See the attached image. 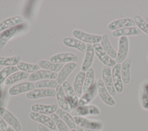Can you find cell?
I'll list each match as a JSON object with an SVG mask.
<instances>
[{"label":"cell","mask_w":148,"mask_h":131,"mask_svg":"<svg viewBox=\"0 0 148 131\" xmlns=\"http://www.w3.org/2000/svg\"><path fill=\"white\" fill-rule=\"evenodd\" d=\"M72 35L76 39L91 44L98 43L102 39V36L101 35L88 33L80 29H74L72 31Z\"/></svg>","instance_id":"obj_1"},{"label":"cell","mask_w":148,"mask_h":131,"mask_svg":"<svg viewBox=\"0 0 148 131\" xmlns=\"http://www.w3.org/2000/svg\"><path fill=\"white\" fill-rule=\"evenodd\" d=\"M73 119L76 124L80 127L93 130H101L103 124L99 121L92 120L83 117H74Z\"/></svg>","instance_id":"obj_2"},{"label":"cell","mask_w":148,"mask_h":131,"mask_svg":"<svg viewBox=\"0 0 148 131\" xmlns=\"http://www.w3.org/2000/svg\"><path fill=\"white\" fill-rule=\"evenodd\" d=\"M101 111L99 108L95 105L87 104L77 106L71 111L72 115L74 117H82L88 115H99Z\"/></svg>","instance_id":"obj_3"},{"label":"cell","mask_w":148,"mask_h":131,"mask_svg":"<svg viewBox=\"0 0 148 131\" xmlns=\"http://www.w3.org/2000/svg\"><path fill=\"white\" fill-rule=\"evenodd\" d=\"M94 53L99 60L105 66L109 67H113L117 63L116 61L112 58L102 48L99 43L94 44L92 45Z\"/></svg>","instance_id":"obj_4"},{"label":"cell","mask_w":148,"mask_h":131,"mask_svg":"<svg viewBox=\"0 0 148 131\" xmlns=\"http://www.w3.org/2000/svg\"><path fill=\"white\" fill-rule=\"evenodd\" d=\"M54 96H56V91L50 88H36L26 94V98L31 100Z\"/></svg>","instance_id":"obj_5"},{"label":"cell","mask_w":148,"mask_h":131,"mask_svg":"<svg viewBox=\"0 0 148 131\" xmlns=\"http://www.w3.org/2000/svg\"><path fill=\"white\" fill-rule=\"evenodd\" d=\"M129 49V42L127 36H121L119 39V48L117 53L116 62L120 63L124 62L127 58Z\"/></svg>","instance_id":"obj_6"},{"label":"cell","mask_w":148,"mask_h":131,"mask_svg":"<svg viewBox=\"0 0 148 131\" xmlns=\"http://www.w3.org/2000/svg\"><path fill=\"white\" fill-rule=\"evenodd\" d=\"M62 86L66 95L71 110H73L75 109L78 106L79 99L73 88V87H72L71 85L67 81H65L62 84Z\"/></svg>","instance_id":"obj_7"},{"label":"cell","mask_w":148,"mask_h":131,"mask_svg":"<svg viewBox=\"0 0 148 131\" xmlns=\"http://www.w3.org/2000/svg\"><path fill=\"white\" fill-rule=\"evenodd\" d=\"M0 116L15 131H21V126L20 122L10 111L0 107Z\"/></svg>","instance_id":"obj_8"},{"label":"cell","mask_w":148,"mask_h":131,"mask_svg":"<svg viewBox=\"0 0 148 131\" xmlns=\"http://www.w3.org/2000/svg\"><path fill=\"white\" fill-rule=\"evenodd\" d=\"M98 95L104 103L108 106H113L116 102L107 90L102 79L99 78L97 81Z\"/></svg>","instance_id":"obj_9"},{"label":"cell","mask_w":148,"mask_h":131,"mask_svg":"<svg viewBox=\"0 0 148 131\" xmlns=\"http://www.w3.org/2000/svg\"><path fill=\"white\" fill-rule=\"evenodd\" d=\"M102 78L107 90L110 95L112 96L115 95L117 92L113 84L112 71L110 67L105 66L103 68L102 70Z\"/></svg>","instance_id":"obj_10"},{"label":"cell","mask_w":148,"mask_h":131,"mask_svg":"<svg viewBox=\"0 0 148 131\" xmlns=\"http://www.w3.org/2000/svg\"><path fill=\"white\" fill-rule=\"evenodd\" d=\"M29 117L32 120L39 122L53 130H55L57 128L53 119L46 115L32 111L29 113Z\"/></svg>","instance_id":"obj_11"},{"label":"cell","mask_w":148,"mask_h":131,"mask_svg":"<svg viewBox=\"0 0 148 131\" xmlns=\"http://www.w3.org/2000/svg\"><path fill=\"white\" fill-rule=\"evenodd\" d=\"M78 61L77 57L71 53H61L52 55L50 58V61L53 63H76Z\"/></svg>","instance_id":"obj_12"},{"label":"cell","mask_w":148,"mask_h":131,"mask_svg":"<svg viewBox=\"0 0 148 131\" xmlns=\"http://www.w3.org/2000/svg\"><path fill=\"white\" fill-rule=\"evenodd\" d=\"M35 88V84L32 82H23L11 87L8 90V93L11 96L17 95L18 94L28 92Z\"/></svg>","instance_id":"obj_13"},{"label":"cell","mask_w":148,"mask_h":131,"mask_svg":"<svg viewBox=\"0 0 148 131\" xmlns=\"http://www.w3.org/2000/svg\"><path fill=\"white\" fill-rule=\"evenodd\" d=\"M57 76L58 74L56 72L42 69L31 73L28 79L29 81H37L46 79L55 80L57 79Z\"/></svg>","instance_id":"obj_14"},{"label":"cell","mask_w":148,"mask_h":131,"mask_svg":"<svg viewBox=\"0 0 148 131\" xmlns=\"http://www.w3.org/2000/svg\"><path fill=\"white\" fill-rule=\"evenodd\" d=\"M112 76L113 84L116 91L118 93H121L123 90V84L121 75V64L116 63L112 68Z\"/></svg>","instance_id":"obj_15"},{"label":"cell","mask_w":148,"mask_h":131,"mask_svg":"<svg viewBox=\"0 0 148 131\" xmlns=\"http://www.w3.org/2000/svg\"><path fill=\"white\" fill-rule=\"evenodd\" d=\"M135 26V23L133 19L130 18H124L113 21L109 24L108 28L110 31H114L119 29Z\"/></svg>","instance_id":"obj_16"},{"label":"cell","mask_w":148,"mask_h":131,"mask_svg":"<svg viewBox=\"0 0 148 131\" xmlns=\"http://www.w3.org/2000/svg\"><path fill=\"white\" fill-rule=\"evenodd\" d=\"M84 58L81 66V70L83 72H86L91 68L94 58V50L92 44H87Z\"/></svg>","instance_id":"obj_17"},{"label":"cell","mask_w":148,"mask_h":131,"mask_svg":"<svg viewBox=\"0 0 148 131\" xmlns=\"http://www.w3.org/2000/svg\"><path fill=\"white\" fill-rule=\"evenodd\" d=\"M56 98L59 106L61 107V109L68 113L71 111L62 86L61 85H58V86L56 88Z\"/></svg>","instance_id":"obj_18"},{"label":"cell","mask_w":148,"mask_h":131,"mask_svg":"<svg viewBox=\"0 0 148 131\" xmlns=\"http://www.w3.org/2000/svg\"><path fill=\"white\" fill-rule=\"evenodd\" d=\"M76 67V63L70 62L67 63L64 65L63 68L61 69L58 74L56 81L58 85L62 84L66 80L69 74L75 69Z\"/></svg>","instance_id":"obj_19"},{"label":"cell","mask_w":148,"mask_h":131,"mask_svg":"<svg viewBox=\"0 0 148 131\" xmlns=\"http://www.w3.org/2000/svg\"><path fill=\"white\" fill-rule=\"evenodd\" d=\"M31 110L33 112L42 114H52L57 111V105L52 104H34L32 105Z\"/></svg>","instance_id":"obj_20"},{"label":"cell","mask_w":148,"mask_h":131,"mask_svg":"<svg viewBox=\"0 0 148 131\" xmlns=\"http://www.w3.org/2000/svg\"><path fill=\"white\" fill-rule=\"evenodd\" d=\"M97 83H94L91 88L86 92L83 93V95H82V96L80 98L78 106H80L88 104L94 99L97 94Z\"/></svg>","instance_id":"obj_21"},{"label":"cell","mask_w":148,"mask_h":131,"mask_svg":"<svg viewBox=\"0 0 148 131\" xmlns=\"http://www.w3.org/2000/svg\"><path fill=\"white\" fill-rule=\"evenodd\" d=\"M62 43L65 46L77 49L83 53H84L86 51L87 45L85 43L76 38L70 37L65 38L62 40Z\"/></svg>","instance_id":"obj_22"},{"label":"cell","mask_w":148,"mask_h":131,"mask_svg":"<svg viewBox=\"0 0 148 131\" xmlns=\"http://www.w3.org/2000/svg\"><path fill=\"white\" fill-rule=\"evenodd\" d=\"M142 32L137 27H131L115 30L112 32V35L114 37L120 38L121 36L138 35L141 34Z\"/></svg>","instance_id":"obj_23"},{"label":"cell","mask_w":148,"mask_h":131,"mask_svg":"<svg viewBox=\"0 0 148 131\" xmlns=\"http://www.w3.org/2000/svg\"><path fill=\"white\" fill-rule=\"evenodd\" d=\"M24 21V18L20 16H16L8 18L0 23V32H2L9 28L18 25L23 23Z\"/></svg>","instance_id":"obj_24"},{"label":"cell","mask_w":148,"mask_h":131,"mask_svg":"<svg viewBox=\"0 0 148 131\" xmlns=\"http://www.w3.org/2000/svg\"><path fill=\"white\" fill-rule=\"evenodd\" d=\"M85 77L86 73L81 70L77 73L75 78L73 84V88L78 98H80L82 96L83 87Z\"/></svg>","instance_id":"obj_25"},{"label":"cell","mask_w":148,"mask_h":131,"mask_svg":"<svg viewBox=\"0 0 148 131\" xmlns=\"http://www.w3.org/2000/svg\"><path fill=\"white\" fill-rule=\"evenodd\" d=\"M101 46L103 50L113 59H116L117 57V52L112 47L109 36L107 34H103L102 36V39L101 41Z\"/></svg>","instance_id":"obj_26"},{"label":"cell","mask_w":148,"mask_h":131,"mask_svg":"<svg viewBox=\"0 0 148 131\" xmlns=\"http://www.w3.org/2000/svg\"><path fill=\"white\" fill-rule=\"evenodd\" d=\"M56 114L63 120V121L66 123L67 126L71 130L76 129L77 126L75 122L73 117H72V115L68 112L63 110L60 108L57 110Z\"/></svg>","instance_id":"obj_27"},{"label":"cell","mask_w":148,"mask_h":131,"mask_svg":"<svg viewBox=\"0 0 148 131\" xmlns=\"http://www.w3.org/2000/svg\"><path fill=\"white\" fill-rule=\"evenodd\" d=\"M131 61L130 59H126L121 65V75L122 81L125 84H128L131 79Z\"/></svg>","instance_id":"obj_28"},{"label":"cell","mask_w":148,"mask_h":131,"mask_svg":"<svg viewBox=\"0 0 148 131\" xmlns=\"http://www.w3.org/2000/svg\"><path fill=\"white\" fill-rule=\"evenodd\" d=\"M38 65H39L40 68L43 69V70H49L53 72H58L60 71L64 66L63 63H53L50 61L44 59L39 61Z\"/></svg>","instance_id":"obj_29"},{"label":"cell","mask_w":148,"mask_h":131,"mask_svg":"<svg viewBox=\"0 0 148 131\" xmlns=\"http://www.w3.org/2000/svg\"><path fill=\"white\" fill-rule=\"evenodd\" d=\"M17 31V28L14 26L2 32V33L0 34V50L3 48L9 39L12 38L16 33Z\"/></svg>","instance_id":"obj_30"},{"label":"cell","mask_w":148,"mask_h":131,"mask_svg":"<svg viewBox=\"0 0 148 131\" xmlns=\"http://www.w3.org/2000/svg\"><path fill=\"white\" fill-rule=\"evenodd\" d=\"M29 75L30 74L28 73L22 71H18L11 74L8 78H6L4 83L6 85H9L17 81L28 78Z\"/></svg>","instance_id":"obj_31"},{"label":"cell","mask_w":148,"mask_h":131,"mask_svg":"<svg viewBox=\"0 0 148 131\" xmlns=\"http://www.w3.org/2000/svg\"><path fill=\"white\" fill-rule=\"evenodd\" d=\"M95 74L94 69L92 68L88 69L86 73V77L83 87V92L85 93L88 91L94 84Z\"/></svg>","instance_id":"obj_32"},{"label":"cell","mask_w":148,"mask_h":131,"mask_svg":"<svg viewBox=\"0 0 148 131\" xmlns=\"http://www.w3.org/2000/svg\"><path fill=\"white\" fill-rule=\"evenodd\" d=\"M17 67L18 70L22 72H26L28 73H32L39 70L40 68L39 65L38 64L28 63L25 62H20L17 65Z\"/></svg>","instance_id":"obj_33"},{"label":"cell","mask_w":148,"mask_h":131,"mask_svg":"<svg viewBox=\"0 0 148 131\" xmlns=\"http://www.w3.org/2000/svg\"><path fill=\"white\" fill-rule=\"evenodd\" d=\"M21 57L15 55L9 57H0V66H13L17 65L21 62Z\"/></svg>","instance_id":"obj_34"},{"label":"cell","mask_w":148,"mask_h":131,"mask_svg":"<svg viewBox=\"0 0 148 131\" xmlns=\"http://www.w3.org/2000/svg\"><path fill=\"white\" fill-rule=\"evenodd\" d=\"M18 72V69L17 66H6L0 70V84L5 82L7 78L11 74Z\"/></svg>","instance_id":"obj_35"},{"label":"cell","mask_w":148,"mask_h":131,"mask_svg":"<svg viewBox=\"0 0 148 131\" xmlns=\"http://www.w3.org/2000/svg\"><path fill=\"white\" fill-rule=\"evenodd\" d=\"M57 81L54 80H42L38 81L35 84V86L36 88H50L54 89L58 86Z\"/></svg>","instance_id":"obj_36"},{"label":"cell","mask_w":148,"mask_h":131,"mask_svg":"<svg viewBox=\"0 0 148 131\" xmlns=\"http://www.w3.org/2000/svg\"><path fill=\"white\" fill-rule=\"evenodd\" d=\"M134 22L135 25L144 33L148 35V23L145 21L142 17L139 15H136L134 17Z\"/></svg>","instance_id":"obj_37"},{"label":"cell","mask_w":148,"mask_h":131,"mask_svg":"<svg viewBox=\"0 0 148 131\" xmlns=\"http://www.w3.org/2000/svg\"><path fill=\"white\" fill-rule=\"evenodd\" d=\"M50 118L54 121V123L56 124L57 128L58 129L59 131H68V126L66 125V123L56 114L53 113L51 114Z\"/></svg>","instance_id":"obj_38"},{"label":"cell","mask_w":148,"mask_h":131,"mask_svg":"<svg viewBox=\"0 0 148 131\" xmlns=\"http://www.w3.org/2000/svg\"><path fill=\"white\" fill-rule=\"evenodd\" d=\"M140 100L142 107L145 110H148V94L144 87L140 93Z\"/></svg>","instance_id":"obj_39"},{"label":"cell","mask_w":148,"mask_h":131,"mask_svg":"<svg viewBox=\"0 0 148 131\" xmlns=\"http://www.w3.org/2000/svg\"><path fill=\"white\" fill-rule=\"evenodd\" d=\"M8 126L7 125L6 122L4 121V119L0 116V129L2 131H6L8 129Z\"/></svg>","instance_id":"obj_40"},{"label":"cell","mask_w":148,"mask_h":131,"mask_svg":"<svg viewBox=\"0 0 148 131\" xmlns=\"http://www.w3.org/2000/svg\"><path fill=\"white\" fill-rule=\"evenodd\" d=\"M38 129L39 131H54L40 123L38 125Z\"/></svg>","instance_id":"obj_41"},{"label":"cell","mask_w":148,"mask_h":131,"mask_svg":"<svg viewBox=\"0 0 148 131\" xmlns=\"http://www.w3.org/2000/svg\"><path fill=\"white\" fill-rule=\"evenodd\" d=\"M76 130L77 131H102L101 130H93V129H86L79 126H77L76 128Z\"/></svg>","instance_id":"obj_42"},{"label":"cell","mask_w":148,"mask_h":131,"mask_svg":"<svg viewBox=\"0 0 148 131\" xmlns=\"http://www.w3.org/2000/svg\"><path fill=\"white\" fill-rule=\"evenodd\" d=\"M143 87H144L146 89V92H147V94H148V83H146V84L144 85Z\"/></svg>","instance_id":"obj_43"},{"label":"cell","mask_w":148,"mask_h":131,"mask_svg":"<svg viewBox=\"0 0 148 131\" xmlns=\"http://www.w3.org/2000/svg\"><path fill=\"white\" fill-rule=\"evenodd\" d=\"M6 131H14V130L10 126H8V128Z\"/></svg>","instance_id":"obj_44"},{"label":"cell","mask_w":148,"mask_h":131,"mask_svg":"<svg viewBox=\"0 0 148 131\" xmlns=\"http://www.w3.org/2000/svg\"><path fill=\"white\" fill-rule=\"evenodd\" d=\"M2 89H1V87H0V99H1V97H2Z\"/></svg>","instance_id":"obj_45"},{"label":"cell","mask_w":148,"mask_h":131,"mask_svg":"<svg viewBox=\"0 0 148 131\" xmlns=\"http://www.w3.org/2000/svg\"><path fill=\"white\" fill-rule=\"evenodd\" d=\"M145 21L148 23V16H147V17H146L145 18Z\"/></svg>","instance_id":"obj_46"},{"label":"cell","mask_w":148,"mask_h":131,"mask_svg":"<svg viewBox=\"0 0 148 131\" xmlns=\"http://www.w3.org/2000/svg\"><path fill=\"white\" fill-rule=\"evenodd\" d=\"M70 131H77L76 129H72V130H71Z\"/></svg>","instance_id":"obj_47"},{"label":"cell","mask_w":148,"mask_h":131,"mask_svg":"<svg viewBox=\"0 0 148 131\" xmlns=\"http://www.w3.org/2000/svg\"><path fill=\"white\" fill-rule=\"evenodd\" d=\"M147 61H148V55H147Z\"/></svg>","instance_id":"obj_48"},{"label":"cell","mask_w":148,"mask_h":131,"mask_svg":"<svg viewBox=\"0 0 148 131\" xmlns=\"http://www.w3.org/2000/svg\"><path fill=\"white\" fill-rule=\"evenodd\" d=\"M0 131H2V130L0 129Z\"/></svg>","instance_id":"obj_49"}]
</instances>
